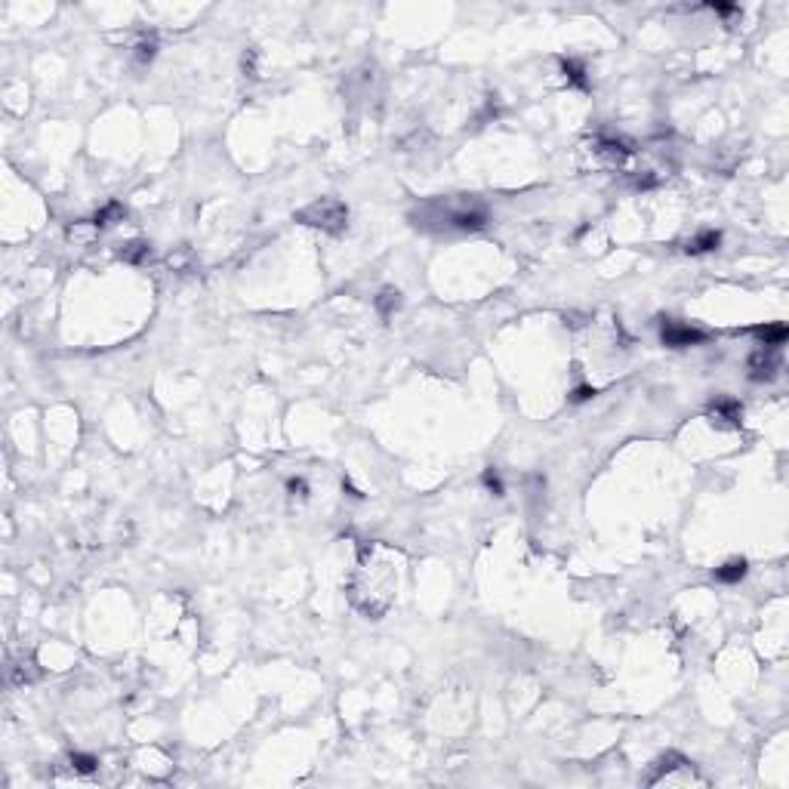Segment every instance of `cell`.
<instances>
[{
  "label": "cell",
  "mask_w": 789,
  "mask_h": 789,
  "mask_svg": "<svg viewBox=\"0 0 789 789\" xmlns=\"http://www.w3.org/2000/svg\"><path fill=\"white\" fill-rule=\"evenodd\" d=\"M394 586H398V574H394L389 552L383 546H364L352 570V580H348L352 604L370 620H377L392 608Z\"/></svg>",
  "instance_id": "obj_1"
},
{
  "label": "cell",
  "mask_w": 789,
  "mask_h": 789,
  "mask_svg": "<svg viewBox=\"0 0 789 789\" xmlns=\"http://www.w3.org/2000/svg\"><path fill=\"white\" fill-rule=\"evenodd\" d=\"M423 210L438 213V222L444 228H460V232H478L487 225V207L472 195H456L444 201H432Z\"/></svg>",
  "instance_id": "obj_2"
},
{
  "label": "cell",
  "mask_w": 789,
  "mask_h": 789,
  "mask_svg": "<svg viewBox=\"0 0 789 789\" xmlns=\"http://www.w3.org/2000/svg\"><path fill=\"white\" fill-rule=\"evenodd\" d=\"M296 222L321 228V232H330V234H340L348 225V207L340 197H315L309 207H302L296 213Z\"/></svg>",
  "instance_id": "obj_3"
},
{
  "label": "cell",
  "mask_w": 789,
  "mask_h": 789,
  "mask_svg": "<svg viewBox=\"0 0 789 789\" xmlns=\"http://www.w3.org/2000/svg\"><path fill=\"white\" fill-rule=\"evenodd\" d=\"M706 780L697 774L693 762H688L678 753H666L663 759L654 765V777L647 780V786H703Z\"/></svg>",
  "instance_id": "obj_4"
},
{
  "label": "cell",
  "mask_w": 789,
  "mask_h": 789,
  "mask_svg": "<svg viewBox=\"0 0 789 789\" xmlns=\"http://www.w3.org/2000/svg\"><path fill=\"white\" fill-rule=\"evenodd\" d=\"M583 155L589 157V167L592 170H620L623 164L629 161V155H632V148H629L626 142H620V139H592V142L583 145Z\"/></svg>",
  "instance_id": "obj_5"
},
{
  "label": "cell",
  "mask_w": 789,
  "mask_h": 789,
  "mask_svg": "<svg viewBox=\"0 0 789 789\" xmlns=\"http://www.w3.org/2000/svg\"><path fill=\"white\" fill-rule=\"evenodd\" d=\"M660 340H663V346H669V348H688V346L706 342V330L682 324V321H676V318H660Z\"/></svg>",
  "instance_id": "obj_6"
},
{
  "label": "cell",
  "mask_w": 789,
  "mask_h": 789,
  "mask_svg": "<svg viewBox=\"0 0 789 789\" xmlns=\"http://www.w3.org/2000/svg\"><path fill=\"white\" fill-rule=\"evenodd\" d=\"M780 348H762V352H755L753 358H749V377L755 379V383H768V379L777 377L780 370Z\"/></svg>",
  "instance_id": "obj_7"
},
{
  "label": "cell",
  "mask_w": 789,
  "mask_h": 789,
  "mask_svg": "<svg viewBox=\"0 0 789 789\" xmlns=\"http://www.w3.org/2000/svg\"><path fill=\"white\" fill-rule=\"evenodd\" d=\"M709 416H712V423L737 429V425L743 423V407H740V401H734V398H718L715 404H712Z\"/></svg>",
  "instance_id": "obj_8"
},
{
  "label": "cell",
  "mask_w": 789,
  "mask_h": 789,
  "mask_svg": "<svg viewBox=\"0 0 789 789\" xmlns=\"http://www.w3.org/2000/svg\"><path fill=\"white\" fill-rule=\"evenodd\" d=\"M718 244H722V234L712 232V228H706V232H700L697 238H691L688 244H685V250L697 256V253H712V250H718Z\"/></svg>",
  "instance_id": "obj_9"
},
{
  "label": "cell",
  "mask_w": 789,
  "mask_h": 789,
  "mask_svg": "<svg viewBox=\"0 0 789 789\" xmlns=\"http://www.w3.org/2000/svg\"><path fill=\"white\" fill-rule=\"evenodd\" d=\"M755 336H759L768 348H780L786 342L789 330H786V324H765V327H755Z\"/></svg>",
  "instance_id": "obj_10"
},
{
  "label": "cell",
  "mask_w": 789,
  "mask_h": 789,
  "mask_svg": "<svg viewBox=\"0 0 789 789\" xmlns=\"http://www.w3.org/2000/svg\"><path fill=\"white\" fill-rule=\"evenodd\" d=\"M743 577H746V562H743V558H734V562L715 568V580L718 583H740Z\"/></svg>",
  "instance_id": "obj_11"
},
{
  "label": "cell",
  "mask_w": 789,
  "mask_h": 789,
  "mask_svg": "<svg viewBox=\"0 0 789 789\" xmlns=\"http://www.w3.org/2000/svg\"><path fill=\"white\" fill-rule=\"evenodd\" d=\"M126 216V210H124V203H118V201H111L108 207H102L99 213H96V219H93V225L96 228H108V225H114V222H120Z\"/></svg>",
  "instance_id": "obj_12"
},
{
  "label": "cell",
  "mask_w": 789,
  "mask_h": 789,
  "mask_svg": "<svg viewBox=\"0 0 789 789\" xmlns=\"http://www.w3.org/2000/svg\"><path fill=\"white\" fill-rule=\"evenodd\" d=\"M562 71H564V78H568V84L580 87V90H586V87H589L586 71H583V65L577 59H562Z\"/></svg>",
  "instance_id": "obj_13"
},
{
  "label": "cell",
  "mask_w": 789,
  "mask_h": 789,
  "mask_svg": "<svg viewBox=\"0 0 789 789\" xmlns=\"http://www.w3.org/2000/svg\"><path fill=\"white\" fill-rule=\"evenodd\" d=\"M398 309H401V293H398V290H392V287H386L383 293L377 296V311L383 318H392Z\"/></svg>",
  "instance_id": "obj_14"
},
{
  "label": "cell",
  "mask_w": 789,
  "mask_h": 789,
  "mask_svg": "<svg viewBox=\"0 0 789 789\" xmlns=\"http://www.w3.org/2000/svg\"><path fill=\"white\" fill-rule=\"evenodd\" d=\"M120 259L124 263H148L151 259V244H126L124 250H120Z\"/></svg>",
  "instance_id": "obj_15"
},
{
  "label": "cell",
  "mask_w": 789,
  "mask_h": 789,
  "mask_svg": "<svg viewBox=\"0 0 789 789\" xmlns=\"http://www.w3.org/2000/svg\"><path fill=\"white\" fill-rule=\"evenodd\" d=\"M155 56H157V41L155 37H142V41L136 43V62L139 65H148Z\"/></svg>",
  "instance_id": "obj_16"
},
{
  "label": "cell",
  "mask_w": 789,
  "mask_h": 789,
  "mask_svg": "<svg viewBox=\"0 0 789 789\" xmlns=\"http://www.w3.org/2000/svg\"><path fill=\"white\" fill-rule=\"evenodd\" d=\"M71 768L78 774H93L99 768V759L96 755H87V753H71Z\"/></svg>",
  "instance_id": "obj_17"
},
{
  "label": "cell",
  "mask_w": 789,
  "mask_h": 789,
  "mask_svg": "<svg viewBox=\"0 0 789 789\" xmlns=\"http://www.w3.org/2000/svg\"><path fill=\"white\" fill-rule=\"evenodd\" d=\"M485 485H487V491H491L493 496H502V493H506V487H502V481H500V475H496V469H487V472H485Z\"/></svg>",
  "instance_id": "obj_18"
},
{
  "label": "cell",
  "mask_w": 789,
  "mask_h": 789,
  "mask_svg": "<svg viewBox=\"0 0 789 789\" xmlns=\"http://www.w3.org/2000/svg\"><path fill=\"white\" fill-rule=\"evenodd\" d=\"M595 394H598V392H595V389H592V386H580V389H577L574 394H570V401H574V404H583V401L595 398Z\"/></svg>",
  "instance_id": "obj_19"
},
{
  "label": "cell",
  "mask_w": 789,
  "mask_h": 789,
  "mask_svg": "<svg viewBox=\"0 0 789 789\" xmlns=\"http://www.w3.org/2000/svg\"><path fill=\"white\" fill-rule=\"evenodd\" d=\"M287 491H290V496H305V493H309V487H305L302 478H290V481H287Z\"/></svg>",
  "instance_id": "obj_20"
},
{
  "label": "cell",
  "mask_w": 789,
  "mask_h": 789,
  "mask_svg": "<svg viewBox=\"0 0 789 789\" xmlns=\"http://www.w3.org/2000/svg\"><path fill=\"white\" fill-rule=\"evenodd\" d=\"M244 71H250L253 78H256V49H247V56H244Z\"/></svg>",
  "instance_id": "obj_21"
},
{
  "label": "cell",
  "mask_w": 789,
  "mask_h": 789,
  "mask_svg": "<svg viewBox=\"0 0 789 789\" xmlns=\"http://www.w3.org/2000/svg\"><path fill=\"white\" fill-rule=\"evenodd\" d=\"M709 10L724 12V16H728V12H737V6H731V3H709Z\"/></svg>",
  "instance_id": "obj_22"
}]
</instances>
